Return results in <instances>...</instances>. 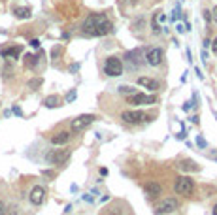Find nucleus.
<instances>
[{
    "label": "nucleus",
    "mask_w": 217,
    "mask_h": 215,
    "mask_svg": "<svg viewBox=\"0 0 217 215\" xmlns=\"http://www.w3.org/2000/svg\"><path fill=\"white\" fill-rule=\"evenodd\" d=\"M104 19H108L106 13H89L85 17V21H83V25H81V34L83 36H93L96 26H98Z\"/></svg>",
    "instance_id": "1"
},
{
    "label": "nucleus",
    "mask_w": 217,
    "mask_h": 215,
    "mask_svg": "<svg viewBox=\"0 0 217 215\" xmlns=\"http://www.w3.org/2000/svg\"><path fill=\"white\" fill-rule=\"evenodd\" d=\"M123 61L119 59V57H108L106 62H104V74L110 76V77H117V76H121L123 74Z\"/></svg>",
    "instance_id": "2"
},
{
    "label": "nucleus",
    "mask_w": 217,
    "mask_h": 215,
    "mask_svg": "<svg viewBox=\"0 0 217 215\" xmlns=\"http://www.w3.org/2000/svg\"><path fill=\"white\" fill-rule=\"evenodd\" d=\"M125 59H127V64L130 70H136L140 64L145 62V55H144V49H132V51H129L127 55H125Z\"/></svg>",
    "instance_id": "3"
},
{
    "label": "nucleus",
    "mask_w": 217,
    "mask_h": 215,
    "mask_svg": "<svg viewBox=\"0 0 217 215\" xmlns=\"http://www.w3.org/2000/svg\"><path fill=\"white\" fill-rule=\"evenodd\" d=\"M70 159V149H51L45 155V160L49 164H64Z\"/></svg>",
    "instance_id": "4"
},
{
    "label": "nucleus",
    "mask_w": 217,
    "mask_h": 215,
    "mask_svg": "<svg viewBox=\"0 0 217 215\" xmlns=\"http://www.w3.org/2000/svg\"><path fill=\"white\" fill-rule=\"evenodd\" d=\"M121 119L125 123H130V125H140L147 119V115H145L142 110H127V111L121 113Z\"/></svg>",
    "instance_id": "5"
},
{
    "label": "nucleus",
    "mask_w": 217,
    "mask_h": 215,
    "mask_svg": "<svg viewBox=\"0 0 217 215\" xmlns=\"http://www.w3.org/2000/svg\"><path fill=\"white\" fill-rule=\"evenodd\" d=\"M194 189V183L191 177L187 176H181V177H176V192L178 195H183V196H189Z\"/></svg>",
    "instance_id": "6"
},
{
    "label": "nucleus",
    "mask_w": 217,
    "mask_h": 215,
    "mask_svg": "<svg viewBox=\"0 0 217 215\" xmlns=\"http://www.w3.org/2000/svg\"><path fill=\"white\" fill-rule=\"evenodd\" d=\"M127 102L132 106H147V104H155L157 102V96L155 95H144V92H134L127 98Z\"/></svg>",
    "instance_id": "7"
},
{
    "label": "nucleus",
    "mask_w": 217,
    "mask_h": 215,
    "mask_svg": "<svg viewBox=\"0 0 217 215\" xmlns=\"http://www.w3.org/2000/svg\"><path fill=\"white\" fill-rule=\"evenodd\" d=\"M179 207V202L176 198H164V200H160V204L157 206V215H170L174 213Z\"/></svg>",
    "instance_id": "8"
},
{
    "label": "nucleus",
    "mask_w": 217,
    "mask_h": 215,
    "mask_svg": "<svg viewBox=\"0 0 217 215\" xmlns=\"http://www.w3.org/2000/svg\"><path fill=\"white\" fill-rule=\"evenodd\" d=\"M163 57H164V51L160 47H149L147 53H145V62H147L149 66H160Z\"/></svg>",
    "instance_id": "9"
},
{
    "label": "nucleus",
    "mask_w": 217,
    "mask_h": 215,
    "mask_svg": "<svg viewBox=\"0 0 217 215\" xmlns=\"http://www.w3.org/2000/svg\"><path fill=\"white\" fill-rule=\"evenodd\" d=\"M96 117L95 115H91V113H85V115H79V117H76L74 121H72V125H70V128H72L74 132H79V130H83V128H87L91 123H93Z\"/></svg>",
    "instance_id": "10"
},
{
    "label": "nucleus",
    "mask_w": 217,
    "mask_h": 215,
    "mask_svg": "<svg viewBox=\"0 0 217 215\" xmlns=\"http://www.w3.org/2000/svg\"><path fill=\"white\" fill-rule=\"evenodd\" d=\"M29 198H30V202H32L34 206H40V204H44V200H45V189H44V187H40V185H36V187H32V191H30Z\"/></svg>",
    "instance_id": "11"
},
{
    "label": "nucleus",
    "mask_w": 217,
    "mask_h": 215,
    "mask_svg": "<svg viewBox=\"0 0 217 215\" xmlns=\"http://www.w3.org/2000/svg\"><path fill=\"white\" fill-rule=\"evenodd\" d=\"M111 32H113V23H111L110 19H104L102 23L96 26V30H95L93 36H108V34H111Z\"/></svg>",
    "instance_id": "12"
},
{
    "label": "nucleus",
    "mask_w": 217,
    "mask_h": 215,
    "mask_svg": "<svg viewBox=\"0 0 217 215\" xmlns=\"http://www.w3.org/2000/svg\"><path fill=\"white\" fill-rule=\"evenodd\" d=\"M144 192H145L149 198H157L160 192H163V187H160L159 183H155V181H149V183L144 185Z\"/></svg>",
    "instance_id": "13"
},
{
    "label": "nucleus",
    "mask_w": 217,
    "mask_h": 215,
    "mask_svg": "<svg viewBox=\"0 0 217 215\" xmlns=\"http://www.w3.org/2000/svg\"><path fill=\"white\" fill-rule=\"evenodd\" d=\"M138 85H142V87H145V89H149V91H159V89H160V85H159V81H155V79H151V77H145V76H142V77H138Z\"/></svg>",
    "instance_id": "14"
},
{
    "label": "nucleus",
    "mask_w": 217,
    "mask_h": 215,
    "mask_svg": "<svg viewBox=\"0 0 217 215\" xmlns=\"http://www.w3.org/2000/svg\"><path fill=\"white\" fill-rule=\"evenodd\" d=\"M68 140H70V132L68 130H60L55 136H51V143L53 145H64V143H68Z\"/></svg>",
    "instance_id": "15"
},
{
    "label": "nucleus",
    "mask_w": 217,
    "mask_h": 215,
    "mask_svg": "<svg viewBox=\"0 0 217 215\" xmlns=\"http://www.w3.org/2000/svg\"><path fill=\"white\" fill-rule=\"evenodd\" d=\"M0 55H2V59H19L21 55V45H13V47H6L0 51Z\"/></svg>",
    "instance_id": "16"
},
{
    "label": "nucleus",
    "mask_w": 217,
    "mask_h": 215,
    "mask_svg": "<svg viewBox=\"0 0 217 215\" xmlns=\"http://www.w3.org/2000/svg\"><path fill=\"white\" fill-rule=\"evenodd\" d=\"M159 21H164L163 11H155V13H153V19H151V28H153V32H155V34H159V32H160Z\"/></svg>",
    "instance_id": "17"
},
{
    "label": "nucleus",
    "mask_w": 217,
    "mask_h": 215,
    "mask_svg": "<svg viewBox=\"0 0 217 215\" xmlns=\"http://www.w3.org/2000/svg\"><path fill=\"white\" fill-rule=\"evenodd\" d=\"M42 57V51L38 53V55H32V53H29V55H25V66L26 68H34L38 64V59Z\"/></svg>",
    "instance_id": "18"
},
{
    "label": "nucleus",
    "mask_w": 217,
    "mask_h": 215,
    "mask_svg": "<svg viewBox=\"0 0 217 215\" xmlns=\"http://www.w3.org/2000/svg\"><path fill=\"white\" fill-rule=\"evenodd\" d=\"M13 13H15L17 19H30V15H32L30 8H15V10H13Z\"/></svg>",
    "instance_id": "19"
},
{
    "label": "nucleus",
    "mask_w": 217,
    "mask_h": 215,
    "mask_svg": "<svg viewBox=\"0 0 217 215\" xmlns=\"http://www.w3.org/2000/svg\"><path fill=\"white\" fill-rule=\"evenodd\" d=\"M44 106L45 108H57V106H60V98L57 95H51V96H47L44 100Z\"/></svg>",
    "instance_id": "20"
},
{
    "label": "nucleus",
    "mask_w": 217,
    "mask_h": 215,
    "mask_svg": "<svg viewBox=\"0 0 217 215\" xmlns=\"http://www.w3.org/2000/svg\"><path fill=\"white\" fill-rule=\"evenodd\" d=\"M181 168L187 170V172H198V166H197L194 160H183L181 162Z\"/></svg>",
    "instance_id": "21"
},
{
    "label": "nucleus",
    "mask_w": 217,
    "mask_h": 215,
    "mask_svg": "<svg viewBox=\"0 0 217 215\" xmlns=\"http://www.w3.org/2000/svg\"><path fill=\"white\" fill-rule=\"evenodd\" d=\"M119 92H123V95H134V87H130V85H121L119 87Z\"/></svg>",
    "instance_id": "22"
},
{
    "label": "nucleus",
    "mask_w": 217,
    "mask_h": 215,
    "mask_svg": "<svg viewBox=\"0 0 217 215\" xmlns=\"http://www.w3.org/2000/svg\"><path fill=\"white\" fill-rule=\"evenodd\" d=\"M60 53H62V47H60V45L53 47V49H51V59H53V61H57L59 57H60Z\"/></svg>",
    "instance_id": "23"
},
{
    "label": "nucleus",
    "mask_w": 217,
    "mask_h": 215,
    "mask_svg": "<svg viewBox=\"0 0 217 215\" xmlns=\"http://www.w3.org/2000/svg\"><path fill=\"white\" fill-rule=\"evenodd\" d=\"M42 85V77H36V79H30L29 81V89H38Z\"/></svg>",
    "instance_id": "24"
},
{
    "label": "nucleus",
    "mask_w": 217,
    "mask_h": 215,
    "mask_svg": "<svg viewBox=\"0 0 217 215\" xmlns=\"http://www.w3.org/2000/svg\"><path fill=\"white\" fill-rule=\"evenodd\" d=\"M197 145H198L200 149H206V145H208V143H206V140L202 138V136H198V138H197Z\"/></svg>",
    "instance_id": "25"
},
{
    "label": "nucleus",
    "mask_w": 217,
    "mask_h": 215,
    "mask_svg": "<svg viewBox=\"0 0 217 215\" xmlns=\"http://www.w3.org/2000/svg\"><path fill=\"white\" fill-rule=\"evenodd\" d=\"M74 100H76V91H70L66 95V102H74Z\"/></svg>",
    "instance_id": "26"
},
{
    "label": "nucleus",
    "mask_w": 217,
    "mask_h": 215,
    "mask_svg": "<svg viewBox=\"0 0 217 215\" xmlns=\"http://www.w3.org/2000/svg\"><path fill=\"white\" fill-rule=\"evenodd\" d=\"M204 21H206V25H208V23H212V11L204 10Z\"/></svg>",
    "instance_id": "27"
},
{
    "label": "nucleus",
    "mask_w": 217,
    "mask_h": 215,
    "mask_svg": "<svg viewBox=\"0 0 217 215\" xmlns=\"http://www.w3.org/2000/svg\"><path fill=\"white\" fill-rule=\"evenodd\" d=\"M11 111L15 113V115H19V117H23V111H21V108H19V106H13V108H11Z\"/></svg>",
    "instance_id": "28"
},
{
    "label": "nucleus",
    "mask_w": 217,
    "mask_h": 215,
    "mask_svg": "<svg viewBox=\"0 0 217 215\" xmlns=\"http://www.w3.org/2000/svg\"><path fill=\"white\" fill-rule=\"evenodd\" d=\"M78 70H79V62H74L72 66H70V72H72V74H76Z\"/></svg>",
    "instance_id": "29"
},
{
    "label": "nucleus",
    "mask_w": 217,
    "mask_h": 215,
    "mask_svg": "<svg viewBox=\"0 0 217 215\" xmlns=\"http://www.w3.org/2000/svg\"><path fill=\"white\" fill-rule=\"evenodd\" d=\"M6 213H8V211H6V204L0 200V215H6Z\"/></svg>",
    "instance_id": "30"
},
{
    "label": "nucleus",
    "mask_w": 217,
    "mask_h": 215,
    "mask_svg": "<svg viewBox=\"0 0 217 215\" xmlns=\"http://www.w3.org/2000/svg\"><path fill=\"white\" fill-rule=\"evenodd\" d=\"M42 174H44L45 177H55V174H53V172H49V170H44Z\"/></svg>",
    "instance_id": "31"
},
{
    "label": "nucleus",
    "mask_w": 217,
    "mask_h": 215,
    "mask_svg": "<svg viewBox=\"0 0 217 215\" xmlns=\"http://www.w3.org/2000/svg\"><path fill=\"white\" fill-rule=\"evenodd\" d=\"M212 21L217 23V8H213V11H212Z\"/></svg>",
    "instance_id": "32"
},
{
    "label": "nucleus",
    "mask_w": 217,
    "mask_h": 215,
    "mask_svg": "<svg viewBox=\"0 0 217 215\" xmlns=\"http://www.w3.org/2000/svg\"><path fill=\"white\" fill-rule=\"evenodd\" d=\"M30 45L38 49V47H40V40H30Z\"/></svg>",
    "instance_id": "33"
},
{
    "label": "nucleus",
    "mask_w": 217,
    "mask_h": 215,
    "mask_svg": "<svg viewBox=\"0 0 217 215\" xmlns=\"http://www.w3.org/2000/svg\"><path fill=\"white\" fill-rule=\"evenodd\" d=\"M212 49H213V53L217 55V38H215V40L212 42Z\"/></svg>",
    "instance_id": "34"
},
{
    "label": "nucleus",
    "mask_w": 217,
    "mask_h": 215,
    "mask_svg": "<svg viewBox=\"0 0 217 215\" xmlns=\"http://www.w3.org/2000/svg\"><path fill=\"white\" fill-rule=\"evenodd\" d=\"M176 138H178V140H185V130H181L179 134H176Z\"/></svg>",
    "instance_id": "35"
},
{
    "label": "nucleus",
    "mask_w": 217,
    "mask_h": 215,
    "mask_svg": "<svg viewBox=\"0 0 217 215\" xmlns=\"http://www.w3.org/2000/svg\"><path fill=\"white\" fill-rule=\"evenodd\" d=\"M176 30L181 34V32H185V26H183V25H176Z\"/></svg>",
    "instance_id": "36"
},
{
    "label": "nucleus",
    "mask_w": 217,
    "mask_h": 215,
    "mask_svg": "<svg viewBox=\"0 0 217 215\" xmlns=\"http://www.w3.org/2000/svg\"><path fill=\"white\" fill-rule=\"evenodd\" d=\"M209 59V57H208V51H202V62H206Z\"/></svg>",
    "instance_id": "37"
},
{
    "label": "nucleus",
    "mask_w": 217,
    "mask_h": 215,
    "mask_svg": "<svg viewBox=\"0 0 217 215\" xmlns=\"http://www.w3.org/2000/svg\"><path fill=\"white\" fill-rule=\"evenodd\" d=\"M83 200H85V202H93V196L91 195H83Z\"/></svg>",
    "instance_id": "38"
},
{
    "label": "nucleus",
    "mask_w": 217,
    "mask_h": 215,
    "mask_svg": "<svg viewBox=\"0 0 217 215\" xmlns=\"http://www.w3.org/2000/svg\"><path fill=\"white\" fill-rule=\"evenodd\" d=\"M191 121H193L194 125H198V121H200V117H198V115H193V117H191Z\"/></svg>",
    "instance_id": "39"
},
{
    "label": "nucleus",
    "mask_w": 217,
    "mask_h": 215,
    "mask_svg": "<svg viewBox=\"0 0 217 215\" xmlns=\"http://www.w3.org/2000/svg\"><path fill=\"white\" fill-rule=\"evenodd\" d=\"M194 72H197V76L200 77V79H202V77H204V76H202V72H200V68H197V70H194Z\"/></svg>",
    "instance_id": "40"
},
{
    "label": "nucleus",
    "mask_w": 217,
    "mask_h": 215,
    "mask_svg": "<svg viewBox=\"0 0 217 215\" xmlns=\"http://www.w3.org/2000/svg\"><path fill=\"white\" fill-rule=\"evenodd\" d=\"M129 2H130V6H134V4L138 2V0H129Z\"/></svg>",
    "instance_id": "41"
},
{
    "label": "nucleus",
    "mask_w": 217,
    "mask_h": 215,
    "mask_svg": "<svg viewBox=\"0 0 217 215\" xmlns=\"http://www.w3.org/2000/svg\"><path fill=\"white\" fill-rule=\"evenodd\" d=\"M213 215H217V204H215V207H213Z\"/></svg>",
    "instance_id": "42"
}]
</instances>
